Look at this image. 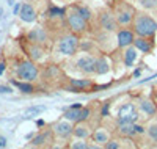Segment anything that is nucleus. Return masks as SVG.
Wrapping results in <instances>:
<instances>
[{
  "label": "nucleus",
  "instance_id": "22",
  "mask_svg": "<svg viewBox=\"0 0 157 149\" xmlns=\"http://www.w3.org/2000/svg\"><path fill=\"white\" fill-rule=\"evenodd\" d=\"M43 77H46V80H55V78L64 77V75H63V72H61V69L58 66L50 64V66H47L46 69L43 71Z\"/></svg>",
  "mask_w": 157,
  "mask_h": 149
},
{
  "label": "nucleus",
  "instance_id": "43",
  "mask_svg": "<svg viewBox=\"0 0 157 149\" xmlns=\"http://www.w3.org/2000/svg\"><path fill=\"white\" fill-rule=\"evenodd\" d=\"M6 2H8L6 5H14V3H16V2H14V0H6Z\"/></svg>",
  "mask_w": 157,
  "mask_h": 149
},
{
  "label": "nucleus",
  "instance_id": "29",
  "mask_svg": "<svg viewBox=\"0 0 157 149\" xmlns=\"http://www.w3.org/2000/svg\"><path fill=\"white\" fill-rule=\"evenodd\" d=\"M137 3L145 11H154L157 10V0H137Z\"/></svg>",
  "mask_w": 157,
  "mask_h": 149
},
{
  "label": "nucleus",
  "instance_id": "19",
  "mask_svg": "<svg viewBox=\"0 0 157 149\" xmlns=\"http://www.w3.org/2000/svg\"><path fill=\"white\" fill-rule=\"evenodd\" d=\"M137 47L135 46H129L126 47L124 53H123V61H124V66L126 67H132L134 63L137 61V57H138V53H137Z\"/></svg>",
  "mask_w": 157,
  "mask_h": 149
},
{
  "label": "nucleus",
  "instance_id": "11",
  "mask_svg": "<svg viewBox=\"0 0 157 149\" xmlns=\"http://www.w3.org/2000/svg\"><path fill=\"white\" fill-rule=\"evenodd\" d=\"M25 38H27V41L35 43V44H41V46H46L49 41V35H47L46 29H43V27H35V29L29 30Z\"/></svg>",
  "mask_w": 157,
  "mask_h": 149
},
{
  "label": "nucleus",
  "instance_id": "28",
  "mask_svg": "<svg viewBox=\"0 0 157 149\" xmlns=\"http://www.w3.org/2000/svg\"><path fill=\"white\" fill-rule=\"evenodd\" d=\"M63 118L68 121H72V123H78V119H80V108H68L64 112Z\"/></svg>",
  "mask_w": 157,
  "mask_h": 149
},
{
  "label": "nucleus",
  "instance_id": "37",
  "mask_svg": "<svg viewBox=\"0 0 157 149\" xmlns=\"http://www.w3.org/2000/svg\"><path fill=\"white\" fill-rule=\"evenodd\" d=\"M6 146H8V140H6V137L0 135V147H6Z\"/></svg>",
  "mask_w": 157,
  "mask_h": 149
},
{
  "label": "nucleus",
  "instance_id": "32",
  "mask_svg": "<svg viewBox=\"0 0 157 149\" xmlns=\"http://www.w3.org/2000/svg\"><path fill=\"white\" fill-rule=\"evenodd\" d=\"M69 147H71V149H86V147H88V143H86L85 140H82V141H75V143H71Z\"/></svg>",
  "mask_w": 157,
  "mask_h": 149
},
{
  "label": "nucleus",
  "instance_id": "27",
  "mask_svg": "<svg viewBox=\"0 0 157 149\" xmlns=\"http://www.w3.org/2000/svg\"><path fill=\"white\" fill-rule=\"evenodd\" d=\"M146 135H148L149 141L157 143V119L151 121V123L148 124V127H146Z\"/></svg>",
  "mask_w": 157,
  "mask_h": 149
},
{
  "label": "nucleus",
  "instance_id": "4",
  "mask_svg": "<svg viewBox=\"0 0 157 149\" xmlns=\"http://www.w3.org/2000/svg\"><path fill=\"white\" fill-rule=\"evenodd\" d=\"M112 10H113V13H115V17H116L118 24H120L121 27L132 25V21H134V17H135L137 10L130 5L129 2H124V0H116Z\"/></svg>",
  "mask_w": 157,
  "mask_h": 149
},
{
  "label": "nucleus",
  "instance_id": "25",
  "mask_svg": "<svg viewBox=\"0 0 157 149\" xmlns=\"http://www.w3.org/2000/svg\"><path fill=\"white\" fill-rule=\"evenodd\" d=\"M11 85H14L24 94H32L35 91V86L32 85V82H25V80H22V82H19V80H11Z\"/></svg>",
  "mask_w": 157,
  "mask_h": 149
},
{
  "label": "nucleus",
  "instance_id": "1",
  "mask_svg": "<svg viewBox=\"0 0 157 149\" xmlns=\"http://www.w3.org/2000/svg\"><path fill=\"white\" fill-rule=\"evenodd\" d=\"M132 29L137 36L152 38L157 33V22L149 14H146L145 11H137L132 21Z\"/></svg>",
  "mask_w": 157,
  "mask_h": 149
},
{
  "label": "nucleus",
  "instance_id": "14",
  "mask_svg": "<svg viewBox=\"0 0 157 149\" xmlns=\"http://www.w3.org/2000/svg\"><path fill=\"white\" fill-rule=\"evenodd\" d=\"M25 41H27V39H25ZM25 52H27L29 58L33 60V61L43 60L44 55H46V49H44V46H41V44H35V43H30V41H27V47H25Z\"/></svg>",
  "mask_w": 157,
  "mask_h": 149
},
{
  "label": "nucleus",
  "instance_id": "36",
  "mask_svg": "<svg viewBox=\"0 0 157 149\" xmlns=\"http://www.w3.org/2000/svg\"><path fill=\"white\" fill-rule=\"evenodd\" d=\"M21 8H22V3L16 2V3H14V8H13V14H19V11H21Z\"/></svg>",
  "mask_w": 157,
  "mask_h": 149
},
{
  "label": "nucleus",
  "instance_id": "16",
  "mask_svg": "<svg viewBox=\"0 0 157 149\" xmlns=\"http://www.w3.org/2000/svg\"><path fill=\"white\" fill-rule=\"evenodd\" d=\"M19 17L22 22H27V24H32V22H36L38 19V14H36V10L32 3H22V8L19 11Z\"/></svg>",
  "mask_w": 157,
  "mask_h": 149
},
{
  "label": "nucleus",
  "instance_id": "35",
  "mask_svg": "<svg viewBox=\"0 0 157 149\" xmlns=\"http://www.w3.org/2000/svg\"><path fill=\"white\" fill-rule=\"evenodd\" d=\"M135 132H137V135H143L146 132V129L143 127L141 124H138V123H135Z\"/></svg>",
  "mask_w": 157,
  "mask_h": 149
},
{
  "label": "nucleus",
  "instance_id": "40",
  "mask_svg": "<svg viewBox=\"0 0 157 149\" xmlns=\"http://www.w3.org/2000/svg\"><path fill=\"white\" fill-rule=\"evenodd\" d=\"M36 126H38V127H43V126H46V123H44L43 119H38V121H36Z\"/></svg>",
  "mask_w": 157,
  "mask_h": 149
},
{
  "label": "nucleus",
  "instance_id": "31",
  "mask_svg": "<svg viewBox=\"0 0 157 149\" xmlns=\"http://www.w3.org/2000/svg\"><path fill=\"white\" fill-rule=\"evenodd\" d=\"M44 110H46V108L43 105H33V107H29L27 110H25V113L32 115V116H38V115H41Z\"/></svg>",
  "mask_w": 157,
  "mask_h": 149
},
{
  "label": "nucleus",
  "instance_id": "2",
  "mask_svg": "<svg viewBox=\"0 0 157 149\" xmlns=\"http://www.w3.org/2000/svg\"><path fill=\"white\" fill-rule=\"evenodd\" d=\"M78 49H80V39H78L77 33L72 32L63 35L55 43V52L63 57H74Z\"/></svg>",
  "mask_w": 157,
  "mask_h": 149
},
{
  "label": "nucleus",
  "instance_id": "41",
  "mask_svg": "<svg viewBox=\"0 0 157 149\" xmlns=\"http://www.w3.org/2000/svg\"><path fill=\"white\" fill-rule=\"evenodd\" d=\"M69 108H83V105H82V104H78V102H77V104H72V105H71Z\"/></svg>",
  "mask_w": 157,
  "mask_h": 149
},
{
  "label": "nucleus",
  "instance_id": "39",
  "mask_svg": "<svg viewBox=\"0 0 157 149\" xmlns=\"http://www.w3.org/2000/svg\"><path fill=\"white\" fill-rule=\"evenodd\" d=\"M5 67H6V64L2 61V63H0V75H2V74L5 72Z\"/></svg>",
  "mask_w": 157,
  "mask_h": 149
},
{
  "label": "nucleus",
  "instance_id": "3",
  "mask_svg": "<svg viewBox=\"0 0 157 149\" xmlns=\"http://www.w3.org/2000/svg\"><path fill=\"white\" fill-rule=\"evenodd\" d=\"M64 19H66V24H68L69 30H71L72 33L83 35V33H86L88 29H90V22H88L72 5L66 8V14H64Z\"/></svg>",
  "mask_w": 157,
  "mask_h": 149
},
{
  "label": "nucleus",
  "instance_id": "9",
  "mask_svg": "<svg viewBox=\"0 0 157 149\" xmlns=\"http://www.w3.org/2000/svg\"><path fill=\"white\" fill-rule=\"evenodd\" d=\"M96 57H93L91 53L85 52V55H78L75 58L74 66H77V69L85 75H93L96 74Z\"/></svg>",
  "mask_w": 157,
  "mask_h": 149
},
{
  "label": "nucleus",
  "instance_id": "12",
  "mask_svg": "<svg viewBox=\"0 0 157 149\" xmlns=\"http://www.w3.org/2000/svg\"><path fill=\"white\" fill-rule=\"evenodd\" d=\"M135 39V32L129 30V29H120L116 32V43H118V49H126L129 46L134 44Z\"/></svg>",
  "mask_w": 157,
  "mask_h": 149
},
{
  "label": "nucleus",
  "instance_id": "44",
  "mask_svg": "<svg viewBox=\"0 0 157 149\" xmlns=\"http://www.w3.org/2000/svg\"><path fill=\"white\" fill-rule=\"evenodd\" d=\"M2 13H3V8H0V16H2Z\"/></svg>",
  "mask_w": 157,
  "mask_h": 149
},
{
  "label": "nucleus",
  "instance_id": "7",
  "mask_svg": "<svg viewBox=\"0 0 157 149\" xmlns=\"http://www.w3.org/2000/svg\"><path fill=\"white\" fill-rule=\"evenodd\" d=\"M16 75L21 80H25V82H35L39 77V67L33 63V60H22L17 63L16 67Z\"/></svg>",
  "mask_w": 157,
  "mask_h": 149
},
{
  "label": "nucleus",
  "instance_id": "10",
  "mask_svg": "<svg viewBox=\"0 0 157 149\" xmlns=\"http://www.w3.org/2000/svg\"><path fill=\"white\" fill-rule=\"evenodd\" d=\"M54 133H55V138H61V140H66L69 138L72 132H74V126H72V121L68 119H61L54 126Z\"/></svg>",
  "mask_w": 157,
  "mask_h": 149
},
{
  "label": "nucleus",
  "instance_id": "13",
  "mask_svg": "<svg viewBox=\"0 0 157 149\" xmlns=\"http://www.w3.org/2000/svg\"><path fill=\"white\" fill-rule=\"evenodd\" d=\"M54 137H55L54 130L46 129L44 132H39L38 135H35V137L32 138L30 146H36V147H39V146H47V144H50L52 141H54Z\"/></svg>",
  "mask_w": 157,
  "mask_h": 149
},
{
  "label": "nucleus",
  "instance_id": "23",
  "mask_svg": "<svg viewBox=\"0 0 157 149\" xmlns=\"http://www.w3.org/2000/svg\"><path fill=\"white\" fill-rule=\"evenodd\" d=\"M116 129H118V133H120L121 137H126V138H130V137H135L137 135L135 123H132V124H118Z\"/></svg>",
  "mask_w": 157,
  "mask_h": 149
},
{
  "label": "nucleus",
  "instance_id": "21",
  "mask_svg": "<svg viewBox=\"0 0 157 149\" xmlns=\"http://www.w3.org/2000/svg\"><path fill=\"white\" fill-rule=\"evenodd\" d=\"M138 108L141 113H145L146 116H154L157 113V107L151 99H141L138 104Z\"/></svg>",
  "mask_w": 157,
  "mask_h": 149
},
{
  "label": "nucleus",
  "instance_id": "26",
  "mask_svg": "<svg viewBox=\"0 0 157 149\" xmlns=\"http://www.w3.org/2000/svg\"><path fill=\"white\" fill-rule=\"evenodd\" d=\"M72 6L78 11V13H80V14L90 22L91 19H93V11H91L86 5H83V3H72Z\"/></svg>",
  "mask_w": 157,
  "mask_h": 149
},
{
  "label": "nucleus",
  "instance_id": "20",
  "mask_svg": "<svg viewBox=\"0 0 157 149\" xmlns=\"http://www.w3.org/2000/svg\"><path fill=\"white\" fill-rule=\"evenodd\" d=\"M93 141L94 143H98V144H101L102 147L107 144V141L110 140V132L109 130H105L104 127H99V129H96L94 132H93Z\"/></svg>",
  "mask_w": 157,
  "mask_h": 149
},
{
  "label": "nucleus",
  "instance_id": "17",
  "mask_svg": "<svg viewBox=\"0 0 157 149\" xmlns=\"http://www.w3.org/2000/svg\"><path fill=\"white\" fill-rule=\"evenodd\" d=\"M134 46H135L140 52H143V53H149V52L152 50V47H154V44H152V38L137 36V38L134 39Z\"/></svg>",
  "mask_w": 157,
  "mask_h": 149
},
{
  "label": "nucleus",
  "instance_id": "42",
  "mask_svg": "<svg viewBox=\"0 0 157 149\" xmlns=\"http://www.w3.org/2000/svg\"><path fill=\"white\" fill-rule=\"evenodd\" d=\"M141 74V69H137V71H134V77H138Z\"/></svg>",
  "mask_w": 157,
  "mask_h": 149
},
{
  "label": "nucleus",
  "instance_id": "24",
  "mask_svg": "<svg viewBox=\"0 0 157 149\" xmlns=\"http://www.w3.org/2000/svg\"><path fill=\"white\" fill-rule=\"evenodd\" d=\"M110 71V63H109V60L105 58V57H99L98 60H96V74L98 75H104V74H107Z\"/></svg>",
  "mask_w": 157,
  "mask_h": 149
},
{
  "label": "nucleus",
  "instance_id": "5",
  "mask_svg": "<svg viewBox=\"0 0 157 149\" xmlns=\"http://www.w3.org/2000/svg\"><path fill=\"white\" fill-rule=\"evenodd\" d=\"M94 43H96V46H98V49H99L101 52H104V53H112V52L118 47L116 33L99 29V30L94 33Z\"/></svg>",
  "mask_w": 157,
  "mask_h": 149
},
{
  "label": "nucleus",
  "instance_id": "15",
  "mask_svg": "<svg viewBox=\"0 0 157 149\" xmlns=\"http://www.w3.org/2000/svg\"><path fill=\"white\" fill-rule=\"evenodd\" d=\"M94 83L90 78H69V90L72 93H82V91H88L93 90Z\"/></svg>",
  "mask_w": 157,
  "mask_h": 149
},
{
  "label": "nucleus",
  "instance_id": "6",
  "mask_svg": "<svg viewBox=\"0 0 157 149\" xmlns=\"http://www.w3.org/2000/svg\"><path fill=\"white\" fill-rule=\"evenodd\" d=\"M140 119V113L137 112V107L132 102L123 104L116 112V126L118 124H132V123H138Z\"/></svg>",
  "mask_w": 157,
  "mask_h": 149
},
{
  "label": "nucleus",
  "instance_id": "30",
  "mask_svg": "<svg viewBox=\"0 0 157 149\" xmlns=\"http://www.w3.org/2000/svg\"><path fill=\"white\" fill-rule=\"evenodd\" d=\"M64 14H66V8H57V6H52L49 10V16L50 17H64Z\"/></svg>",
  "mask_w": 157,
  "mask_h": 149
},
{
  "label": "nucleus",
  "instance_id": "8",
  "mask_svg": "<svg viewBox=\"0 0 157 149\" xmlns=\"http://www.w3.org/2000/svg\"><path fill=\"white\" fill-rule=\"evenodd\" d=\"M98 25H99V29H102V30L113 32V33L118 32V27H120V24H118V21H116V17H115V13H113L112 8H102V10L99 11Z\"/></svg>",
  "mask_w": 157,
  "mask_h": 149
},
{
  "label": "nucleus",
  "instance_id": "33",
  "mask_svg": "<svg viewBox=\"0 0 157 149\" xmlns=\"http://www.w3.org/2000/svg\"><path fill=\"white\" fill-rule=\"evenodd\" d=\"M104 147H105V149H120L121 147V143L116 141V140H109L107 144L104 146Z\"/></svg>",
  "mask_w": 157,
  "mask_h": 149
},
{
  "label": "nucleus",
  "instance_id": "18",
  "mask_svg": "<svg viewBox=\"0 0 157 149\" xmlns=\"http://www.w3.org/2000/svg\"><path fill=\"white\" fill-rule=\"evenodd\" d=\"M72 135L77 138H80V140H86V138H90V135H93V133H91V129L86 124V121H80V123H77V126H74Z\"/></svg>",
  "mask_w": 157,
  "mask_h": 149
},
{
  "label": "nucleus",
  "instance_id": "34",
  "mask_svg": "<svg viewBox=\"0 0 157 149\" xmlns=\"http://www.w3.org/2000/svg\"><path fill=\"white\" fill-rule=\"evenodd\" d=\"M110 115V101L104 102L102 105V112H101V116H109Z\"/></svg>",
  "mask_w": 157,
  "mask_h": 149
},
{
  "label": "nucleus",
  "instance_id": "38",
  "mask_svg": "<svg viewBox=\"0 0 157 149\" xmlns=\"http://www.w3.org/2000/svg\"><path fill=\"white\" fill-rule=\"evenodd\" d=\"M0 93H2V94H5V93H13V90H11L10 86H6V85H2V86H0Z\"/></svg>",
  "mask_w": 157,
  "mask_h": 149
}]
</instances>
